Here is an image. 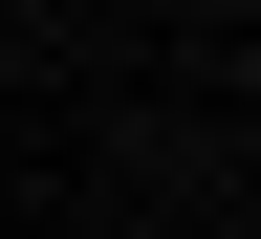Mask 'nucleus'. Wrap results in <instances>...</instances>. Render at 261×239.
Returning <instances> with one entry per match:
<instances>
[{"label":"nucleus","instance_id":"nucleus-1","mask_svg":"<svg viewBox=\"0 0 261 239\" xmlns=\"http://www.w3.org/2000/svg\"><path fill=\"white\" fill-rule=\"evenodd\" d=\"M0 22H22V0H0Z\"/></svg>","mask_w":261,"mask_h":239}]
</instances>
